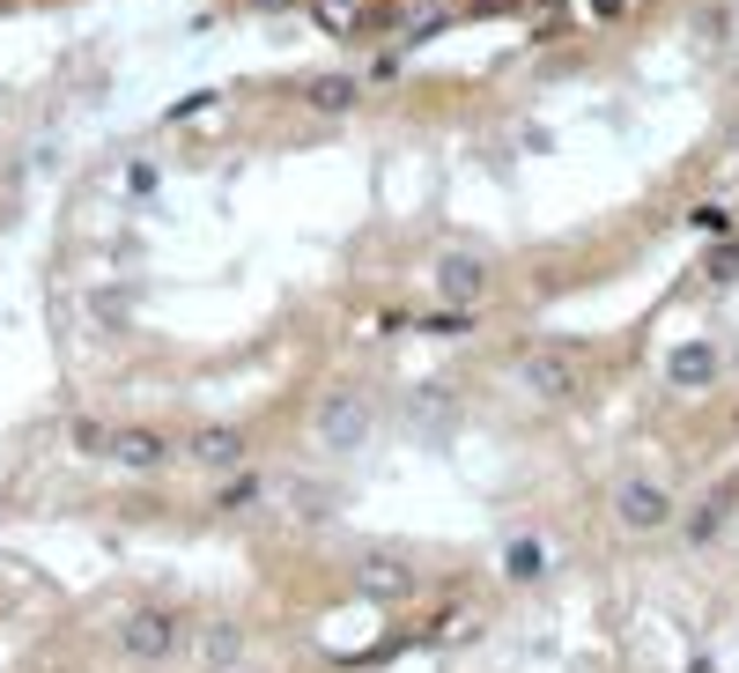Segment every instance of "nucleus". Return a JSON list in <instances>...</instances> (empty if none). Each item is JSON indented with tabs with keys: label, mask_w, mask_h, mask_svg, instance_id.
I'll return each mask as SVG.
<instances>
[{
	"label": "nucleus",
	"mask_w": 739,
	"mask_h": 673,
	"mask_svg": "<svg viewBox=\"0 0 739 673\" xmlns=\"http://www.w3.org/2000/svg\"><path fill=\"white\" fill-rule=\"evenodd\" d=\"M370 423H377V415H370L363 393H325L319 399V445L325 451H363L370 445Z\"/></svg>",
	"instance_id": "1"
},
{
	"label": "nucleus",
	"mask_w": 739,
	"mask_h": 673,
	"mask_svg": "<svg viewBox=\"0 0 739 673\" xmlns=\"http://www.w3.org/2000/svg\"><path fill=\"white\" fill-rule=\"evenodd\" d=\"M119 651L126 659H171L178 651V622L171 615H156V607H141V615H126L119 622Z\"/></svg>",
	"instance_id": "2"
},
{
	"label": "nucleus",
	"mask_w": 739,
	"mask_h": 673,
	"mask_svg": "<svg viewBox=\"0 0 739 673\" xmlns=\"http://www.w3.org/2000/svg\"><path fill=\"white\" fill-rule=\"evenodd\" d=\"M437 297L473 311V303L489 297V267H481L473 252H443V259H437Z\"/></svg>",
	"instance_id": "3"
},
{
	"label": "nucleus",
	"mask_w": 739,
	"mask_h": 673,
	"mask_svg": "<svg viewBox=\"0 0 739 673\" xmlns=\"http://www.w3.org/2000/svg\"><path fill=\"white\" fill-rule=\"evenodd\" d=\"M614 519L636 525V533H651V525L673 519V496H665L658 481H621V489H614Z\"/></svg>",
	"instance_id": "4"
},
{
	"label": "nucleus",
	"mask_w": 739,
	"mask_h": 673,
	"mask_svg": "<svg viewBox=\"0 0 739 673\" xmlns=\"http://www.w3.org/2000/svg\"><path fill=\"white\" fill-rule=\"evenodd\" d=\"M517 377H525L540 399H569V385H577V363H569L563 349H533L525 363H517Z\"/></svg>",
	"instance_id": "5"
},
{
	"label": "nucleus",
	"mask_w": 739,
	"mask_h": 673,
	"mask_svg": "<svg viewBox=\"0 0 739 673\" xmlns=\"http://www.w3.org/2000/svg\"><path fill=\"white\" fill-rule=\"evenodd\" d=\"M104 459H119L133 474H156V467L171 459V445H163L156 429H111V451H104Z\"/></svg>",
	"instance_id": "6"
},
{
	"label": "nucleus",
	"mask_w": 739,
	"mask_h": 673,
	"mask_svg": "<svg viewBox=\"0 0 739 673\" xmlns=\"http://www.w3.org/2000/svg\"><path fill=\"white\" fill-rule=\"evenodd\" d=\"M665 371H673V385H710V377H717V349H710V341H688V349H673Z\"/></svg>",
	"instance_id": "7"
},
{
	"label": "nucleus",
	"mask_w": 739,
	"mask_h": 673,
	"mask_svg": "<svg viewBox=\"0 0 739 673\" xmlns=\"http://www.w3.org/2000/svg\"><path fill=\"white\" fill-rule=\"evenodd\" d=\"M193 459L200 467H245V437H237V429H200Z\"/></svg>",
	"instance_id": "8"
},
{
	"label": "nucleus",
	"mask_w": 739,
	"mask_h": 673,
	"mask_svg": "<svg viewBox=\"0 0 739 673\" xmlns=\"http://www.w3.org/2000/svg\"><path fill=\"white\" fill-rule=\"evenodd\" d=\"M503 577H517V585L547 577V541H511V548H503Z\"/></svg>",
	"instance_id": "9"
},
{
	"label": "nucleus",
	"mask_w": 739,
	"mask_h": 673,
	"mask_svg": "<svg viewBox=\"0 0 739 673\" xmlns=\"http://www.w3.org/2000/svg\"><path fill=\"white\" fill-rule=\"evenodd\" d=\"M259 496H267V481H259V474H237V481H222V489H215V511H251Z\"/></svg>",
	"instance_id": "10"
},
{
	"label": "nucleus",
	"mask_w": 739,
	"mask_h": 673,
	"mask_svg": "<svg viewBox=\"0 0 739 673\" xmlns=\"http://www.w3.org/2000/svg\"><path fill=\"white\" fill-rule=\"evenodd\" d=\"M67 445L82 451V459H104V451H111V423H89V415H82V423H67Z\"/></svg>",
	"instance_id": "11"
},
{
	"label": "nucleus",
	"mask_w": 739,
	"mask_h": 673,
	"mask_svg": "<svg viewBox=\"0 0 739 673\" xmlns=\"http://www.w3.org/2000/svg\"><path fill=\"white\" fill-rule=\"evenodd\" d=\"M370 585L377 592H407V570H385V555H370Z\"/></svg>",
	"instance_id": "12"
}]
</instances>
